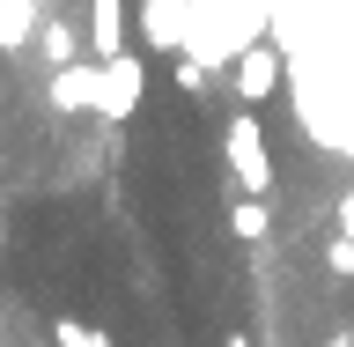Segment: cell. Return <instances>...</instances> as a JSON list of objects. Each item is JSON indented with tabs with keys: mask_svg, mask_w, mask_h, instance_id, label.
Returning <instances> with one entry per match:
<instances>
[{
	"mask_svg": "<svg viewBox=\"0 0 354 347\" xmlns=\"http://www.w3.org/2000/svg\"><path fill=\"white\" fill-rule=\"evenodd\" d=\"M325 259H332V274H354V237H332Z\"/></svg>",
	"mask_w": 354,
	"mask_h": 347,
	"instance_id": "6da1fadb",
	"label": "cell"
}]
</instances>
